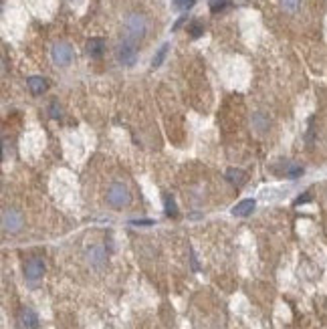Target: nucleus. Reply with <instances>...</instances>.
Listing matches in <instances>:
<instances>
[{"label": "nucleus", "mask_w": 327, "mask_h": 329, "mask_svg": "<svg viewBox=\"0 0 327 329\" xmlns=\"http://www.w3.org/2000/svg\"><path fill=\"white\" fill-rule=\"evenodd\" d=\"M53 61L59 65V67H67V65L73 61V47L69 42H57L51 51Z\"/></svg>", "instance_id": "obj_5"}, {"label": "nucleus", "mask_w": 327, "mask_h": 329, "mask_svg": "<svg viewBox=\"0 0 327 329\" xmlns=\"http://www.w3.org/2000/svg\"><path fill=\"white\" fill-rule=\"evenodd\" d=\"M226 178H228V182L234 184V186H243V184L247 182L245 172H243V170H236V168H230V170L226 172Z\"/></svg>", "instance_id": "obj_10"}, {"label": "nucleus", "mask_w": 327, "mask_h": 329, "mask_svg": "<svg viewBox=\"0 0 327 329\" xmlns=\"http://www.w3.org/2000/svg\"><path fill=\"white\" fill-rule=\"evenodd\" d=\"M132 224H154V222H151V220H134Z\"/></svg>", "instance_id": "obj_23"}, {"label": "nucleus", "mask_w": 327, "mask_h": 329, "mask_svg": "<svg viewBox=\"0 0 327 329\" xmlns=\"http://www.w3.org/2000/svg\"><path fill=\"white\" fill-rule=\"evenodd\" d=\"M103 258H105V253H103V249L95 247V249H91V251H89V260L93 262V265H101V262H103Z\"/></svg>", "instance_id": "obj_15"}, {"label": "nucleus", "mask_w": 327, "mask_h": 329, "mask_svg": "<svg viewBox=\"0 0 327 329\" xmlns=\"http://www.w3.org/2000/svg\"><path fill=\"white\" fill-rule=\"evenodd\" d=\"M253 127L258 131V134H265L269 129V117L265 113H254L253 115Z\"/></svg>", "instance_id": "obj_11"}, {"label": "nucleus", "mask_w": 327, "mask_h": 329, "mask_svg": "<svg viewBox=\"0 0 327 329\" xmlns=\"http://www.w3.org/2000/svg\"><path fill=\"white\" fill-rule=\"evenodd\" d=\"M168 51H170V45L168 42H164V45L160 47V51L156 53V57H154V61H151V67H160V65L164 63V59H166V55H168Z\"/></svg>", "instance_id": "obj_13"}, {"label": "nucleus", "mask_w": 327, "mask_h": 329, "mask_svg": "<svg viewBox=\"0 0 327 329\" xmlns=\"http://www.w3.org/2000/svg\"><path fill=\"white\" fill-rule=\"evenodd\" d=\"M228 4H230V0H218V2H214V4H212V12L222 10V8H226Z\"/></svg>", "instance_id": "obj_19"}, {"label": "nucleus", "mask_w": 327, "mask_h": 329, "mask_svg": "<svg viewBox=\"0 0 327 329\" xmlns=\"http://www.w3.org/2000/svg\"><path fill=\"white\" fill-rule=\"evenodd\" d=\"M2 228L4 232H18L23 228V214L14 208H4L2 210Z\"/></svg>", "instance_id": "obj_4"}, {"label": "nucleus", "mask_w": 327, "mask_h": 329, "mask_svg": "<svg viewBox=\"0 0 327 329\" xmlns=\"http://www.w3.org/2000/svg\"><path fill=\"white\" fill-rule=\"evenodd\" d=\"M121 33H123V40H129V42L142 40L145 37V33H147V20H145V16H142L138 12L127 14L123 18Z\"/></svg>", "instance_id": "obj_1"}, {"label": "nucleus", "mask_w": 327, "mask_h": 329, "mask_svg": "<svg viewBox=\"0 0 327 329\" xmlns=\"http://www.w3.org/2000/svg\"><path fill=\"white\" fill-rule=\"evenodd\" d=\"M20 319H23V325L29 327V329H35L38 325V317L33 309H23V313H20Z\"/></svg>", "instance_id": "obj_12"}, {"label": "nucleus", "mask_w": 327, "mask_h": 329, "mask_svg": "<svg viewBox=\"0 0 327 329\" xmlns=\"http://www.w3.org/2000/svg\"><path fill=\"white\" fill-rule=\"evenodd\" d=\"M285 174H287L289 178H299V176H303V168H301V166H293V164H289Z\"/></svg>", "instance_id": "obj_16"}, {"label": "nucleus", "mask_w": 327, "mask_h": 329, "mask_svg": "<svg viewBox=\"0 0 327 329\" xmlns=\"http://www.w3.org/2000/svg\"><path fill=\"white\" fill-rule=\"evenodd\" d=\"M254 206H256V202L253 198H245L232 208V214L234 216H249V214H253Z\"/></svg>", "instance_id": "obj_8"}, {"label": "nucleus", "mask_w": 327, "mask_h": 329, "mask_svg": "<svg viewBox=\"0 0 327 329\" xmlns=\"http://www.w3.org/2000/svg\"><path fill=\"white\" fill-rule=\"evenodd\" d=\"M27 85H29V89L35 93V95H40V93H45L47 91V79H42V77H29L27 79Z\"/></svg>", "instance_id": "obj_9"}, {"label": "nucleus", "mask_w": 327, "mask_h": 329, "mask_svg": "<svg viewBox=\"0 0 327 329\" xmlns=\"http://www.w3.org/2000/svg\"><path fill=\"white\" fill-rule=\"evenodd\" d=\"M283 6H285L287 10H295L299 6V0H283Z\"/></svg>", "instance_id": "obj_20"}, {"label": "nucleus", "mask_w": 327, "mask_h": 329, "mask_svg": "<svg viewBox=\"0 0 327 329\" xmlns=\"http://www.w3.org/2000/svg\"><path fill=\"white\" fill-rule=\"evenodd\" d=\"M51 107H53V109H51V115H53V117H59V115H61V109L57 111V103H53Z\"/></svg>", "instance_id": "obj_22"}, {"label": "nucleus", "mask_w": 327, "mask_h": 329, "mask_svg": "<svg viewBox=\"0 0 327 329\" xmlns=\"http://www.w3.org/2000/svg\"><path fill=\"white\" fill-rule=\"evenodd\" d=\"M194 2H196V0H176L174 4H176V8H178V10H188V8H192V6H194Z\"/></svg>", "instance_id": "obj_18"}, {"label": "nucleus", "mask_w": 327, "mask_h": 329, "mask_svg": "<svg viewBox=\"0 0 327 329\" xmlns=\"http://www.w3.org/2000/svg\"><path fill=\"white\" fill-rule=\"evenodd\" d=\"M105 53V40L103 38H91L89 42H87V55L93 57V59H99L103 57Z\"/></svg>", "instance_id": "obj_7"}, {"label": "nucleus", "mask_w": 327, "mask_h": 329, "mask_svg": "<svg viewBox=\"0 0 327 329\" xmlns=\"http://www.w3.org/2000/svg\"><path fill=\"white\" fill-rule=\"evenodd\" d=\"M138 59V49H136V42H129V40H121L119 47H117V61L123 65V67H132Z\"/></svg>", "instance_id": "obj_3"}, {"label": "nucleus", "mask_w": 327, "mask_h": 329, "mask_svg": "<svg viewBox=\"0 0 327 329\" xmlns=\"http://www.w3.org/2000/svg\"><path fill=\"white\" fill-rule=\"evenodd\" d=\"M309 200H311V196H309V194H301L299 198L295 200V204H303V202H309Z\"/></svg>", "instance_id": "obj_21"}, {"label": "nucleus", "mask_w": 327, "mask_h": 329, "mask_svg": "<svg viewBox=\"0 0 327 329\" xmlns=\"http://www.w3.org/2000/svg\"><path fill=\"white\" fill-rule=\"evenodd\" d=\"M164 204H166V214L168 216H178V208H176V202L170 194H164Z\"/></svg>", "instance_id": "obj_14"}, {"label": "nucleus", "mask_w": 327, "mask_h": 329, "mask_svg": "<svg viewBox=\"0 0 327 329\" xmlns=\"http://www.w3.org/2000/svg\"><path fill=\"white\" fill-rule=\"evenodd\" d=\"M42 275H45V262H42V258H38V256L29 258L25 265V277L29 281H38Z\"/></svg>", "instance_id": "obj_6"}, {"label": "nucleus", "mask_w": 327, "mask_h": 329, "mask_svg": "<svg viewBox=\"0 0 327 329\" xmlns=\"http://www.w3.org/2000/svg\"><path fill=\"white\" fill-rule=\"evenodd\" d=\"M107 202L111 204L113 208H123V206H127L129 202H132V194H129V188H127L125 184H119V182L111 184V186H109V190H107Z\"/></svg>", "instance_id": "obj_2"}, {"label": "nucleus", "mask_w": 327, "mask_h": 329, "mask_svg": "<svg viewBox=\"0 0 327 329\" xmlns=\"http://www.w3.org/2000/svg\"><path fill=\"white\" fill-rule=\"evenodd\" d=\"M190 35H192V38L202 37V35H204V27H202L200 23H192V25H190Z\"/></svg>", "instance_id": "obj_17"}]
</instances>
